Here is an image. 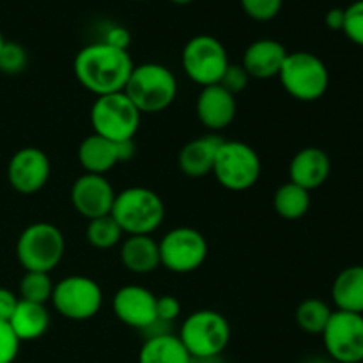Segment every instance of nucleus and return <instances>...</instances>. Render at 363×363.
Returning a JSON list of instances; mask_svg holds the SVG:
<instances>
[{"label": "nucleus", "instance_id": "nucleus-1", "mask_svg": "<svg viewBox=\"0 0 363 363\" xmlns=\"http://www.w3.org/2000/svg\"><path fill=\"white\" fill-rule=\"evenodd\" d=\"M135 64L128 50L106 43H92L77 53L73 62L78 84L96 98L123 92Z\"/></svg>", "mask_w": 363, "mask_h": 363}, {"label": "nucleus", "instance_id": "nucleus-2", "mask_svg": "<svg viewBox=\"0 0 363 363\" xmlns=\"http://www.w3.org/2000/svg\"><path fill=\"white\" fill-rule=\"evenodd\" d=\"M110 215L128 236H151L165 220V204L151 188L131 186L116 195Z\"/></svg>", "mask_w": 363, "mask_h": 363}, {"label": "nucleus", "instance_id": "nucleus-3", "mask_svg": "<svg viewBox=\"0 0 363 363\" xmlns=\"http://www.w3.org/2000/svg\"><path fill=\"white\" fill-rule=\"evenodd\" d=\"M124 94L140 113H158L169 108L177 96V78L167 66L145 62L131 71Z\"/></svg>", "mask_w": 363, "mask_h": 363}, {"label": "nucleus", "instance_id": "nucleus-4", "mask_svg": "<svg viewBox=\"0 0 363 363\" xmlns=\"http://www.w3.org/2000/svg\"><path fill=\"white\" fill-rule=\"evenodd\" d=\"M66 240L62 230L48 222L30 223L20 234L16 257L25 272L52 273L62 261Z\"/></svg>", "mask_w": 363, "mask_h": 363}, {"label": "nucleus", "instance_id": "nucleus-5", "mask_svg": "<svg viewBox=\"0 0 363 363\" xmlns=\"http://www.w3.org/2000/svg\"><path fill=\"white\" fill-rule=\"evenodd\" d=\"M279 78L291 98L305 103L321 99L330 87L328 67L311 52L287 53Z\"/></svg>", "mask_w": 363, "mask_h": 363}, {"label": "nucleus", "instance_id": "nucleus-6", "mask_svg": "<svg viewBox=\"0 0 363 363\" xmlns=\"http://www.w3.org/2000/svg\"><path fill=\"white\" fill-rule=\"evenodd\" d=\"M179 339L191 358L218 357L229 346L230 325L220 312L201 308L184 319Z\"/></svg>", "mask_w": 363, "mask_h": 363}, {"label": "nucleus", "instance_id": "nucleus-7", "mask_svg": "<svg viewBox=\"0 0 363 363\" xmlns=\"http://www.w3.org/2000/svg\"><path fill=\"white\" fill-rule=\"evenodd\" d=\"M142 113L123 92L99 96L92 103L91 126L96 135L112 142L133 140L140 128Z\"/></svg>", "mask_w": 363, "mask_h": 363}, {"label": "nucleus", "instance_id": "nucleus-8", "mask_svg": "<svg viewBox=\"0 0 363 363\" xmlns=\"http://www.w3.org/2000/svg\"><path fill=\"white\" fill-rule=\"evenodd\" d=\"M261 169V158L252 145L241 140H223L211 174L225 190L245 191L257 183Z\"/></svg>", "mask_w": 363, "mask_h": 363}, {"label": "nucleus", "instance_id": "nucleus-9", "mask_svg": "<svg viewBox=\"0 0 363 363\" xmlns=\"http://www.w3.org/2000/svg\"><path fill=\"white\" fill-rule=\"evenodd\" d=\"M181 62L188 78L201 87L220 84L230 64L222 41L208 34L195 35L184 45Z\"/></svg>", "mask_w": 363, "mask_h": 363}, {"label": "nucleus", "instance_id": "nucleus-10", "mask_svg": "<svg viewBox=\"0 0 363 363\" xmlns=\"http://www.w3.org/2000/svg\"><path fill=\"white\" fill-rule=\"evenodd\" d=\"M52 301L62 318L71 321H87L101 308L103 291L91 277L71 275L53 286Z\"/></svg>", "mask_w": 363, "mask_h": 363}, {"label": "nucleus", "instance_id": "nucleus-11", "mask_svg": "<svg viewBox=\"0 0 363 363\" xmlns=\"http://www.w3.org/2000/svg\"><path fill=\"white\" fill-rule=\"evenodd\" d=\"M158 245L162 266L179 275L201 268L209 254L208 240L197 229L186 225L169 230Z\"/></svg>", "mask_w": 363, "mask_h": 363}, {"label": "nucleus", "instance_id": "nucleus-12", "mask_svg": "<svg viewBox=\"0 0 363 363\" xmlns=\"http://www.w3.org/2000/svg\"><path fill=\"white\" fill-rule=\"evenodd\" d=\"M321 335L332 362L363 363V314L333 311Z\"/></svg>", "mask_w": 363, "mask_h": 363}, {"label": "nucleus", "instance_id": "nucleus-13", "mask_svg": "<svg viewBox=\"0 0 363 363\" xmlns=\"http://www.w3.org/2000/svg\"><path fill=\"white\" fill-rule=\"evenodd\" d=\"M52 174V163L45 151L38 147H23L16 151L7 165L9 184L23 195L38 194L46 186Z\"/></svg>", "mask_w": 363, "mask_h": 363}, {"label": "nucleus", "instance_id": "nucleus-14", "mask_svg": "<svg viewBox=\"0 0 363 363\" xmlns=\"http://www.w3.org/2000/svg\"><path fill=\"white\" fill-rule=\"evenodd\" d=\"M116 190L105 176L89 174L78 177L71 188V202L80 216L87 220L99 218L112 213Z\"/></svg>", "mask_w": 363, "mask_h": 363}, {"label": "nucleus", "instance_id": "nucleus-15", "mask_svg": "<svg viewBox=\"0 0 363 363\" xmlns=\"http://www.w3.org/2000/svg\"><path fill=\"white\" fill-rule=\"evenodd\" d=\"M156 300L158 296L145 287L124 286L113 294V314L123 325L145 332L158 321Z\"/></svg>", "mask_w": 363, "mask_h": 363}, {"label": "nucleus", "instance_id": "nucleus-16", "mask_svg": "<svg viewBox=\"0 0 363 363\" xmlns=\"http://www.w3.org/2000/svg\"><path fill=\"white\" fill-rule=\"evenodd\" d=\"M135 140L112 142L99 135H89L78 147V162L85 172L105 176L117 163L128 162L135 155Z\"/></svg>", "mask_w": 363, "mask_h": 363}, {"label": "nucleus", "instance_id": "nucleus-17", "mask_svg": "<svg viewBox=\"0 0 363 363\" xmlns=\"http://www.w3.org/2000/svg\"><path fill=\"white\" fill-rule=\"evenodd\" d=\"M195 110H197L199 121L206 130H209V133H220L236 119V96L225 91L220 84L208 85V87H202Z\"/></svg>", "mask_w": 363, "mask_h": 363}, {"label": "nucleus", "instance_id": "nucleus-18", "mask_svg": "<svg viewBox=\"0 0 363 363\" xmlns=\"http://www.w3.org/2000/svg\"><path fill=\"white\" fill-rule=\"evenodd\" d=\"M332 172V162L326 151L319 147H305L293 156L289 163V181L312 191L323 186Z\"/></svg>", "mask_w": 363, "mask_h": 363}, {"label": "nucleus", "instance_id": "nucleus-19", "mask_svg": "<svg viewBox=\"0 0 363 363\" xmlns=\"http://www.w3.org/2000/svg\"><path fill=\"white\" fill-rule=\"evenodd\" d=\"M287 53L289 52L282 43L275 39H259L245 50L241 66L250 74V78L268 80V78L279 77Z\"/></svg>", "mask_w": 363, "mask_h": 363}, {"label": "nucleus", "instance_id": "nucleus-20", "mask_svg": "<svg viewBox=\"0 0 363 363\" xmlns=\"http://www.w3.org/2000/svg\"><path fill=\"white\" fill-rule=\"evenodd\" d=\"M223 140L225 138L220 137V133H208L184 144L177 156L181 172L188 177H204L211 174L216 152Z\"/></svg>", "mask_w": 363, "mask_h": 363}, {"label": "nucleus", "instance_id": "nucleus-21", "mask_svg": "<svg viewBox=\"0 0 363 363\" xmlns=\"http://www.w3.org/2000/svg\"><path fill=\"white\" fill-rule=\"evenodd\" d=\"M121 262L135 275H147L162 266L158 241L152 236H128L121 245Z\"/></svg>", "mask_w": 363, "mask_h": 363}, {"label": "nucleus", "instance_id": "nucleus-22", "mask_svg": "<svg viewBox=\"0 0 363 363\" xmlns=\"http://www.w3.org/2000/svg\"><path fill=\"white\" fill-rule=\"evenodd\" d=\"M9 325L20 342L38 340L48 332L50 312L46 305L20 300L16 305V311L11 315Z\"/></svg>", "mask_w": 363, "mask_h": 363}, {"label": "nucleus", "instance_id": "nucleus-23", "mask_svg": "<svg viewBox=\"0 0 363 363\" xmlns=\"http://www.w3.org/2000/svg\"><path fill=\"white\" fill-rule=\"evenodd\" d=\"M332 298L337 311L363 314V266H347L337 275Z\"/></svg>", "mask_w": 363, "mask_h": 363}, {"label": "nucleus", "instance_id": "nucleus-24", "mask_svg": "<svg viewBox=\"0 0 363 363\" xmlns=\"http://www.w3.org/2000/svg\"><path fill=\"white\" fill-rule=\"evenodd\" d=\"M138 363H191V357L179 335L167 332L145 339L138 353Z\"/></svg>", "mask_w": 363, "mask_h": 363}, {"label": "nucleus", "instance_id": "nucleus-25", "mask_svg": "<svg viewBox=\"0 0 363 363\" xmlns=\"http://www.w3.org/2000/svg\"><path fill=\"white\" fill-rule=\"evenodd\" d=\"M273 208L277 215L286 220L303 218L311 209V191L289 181L275 191Z\"/></svg>", "mask_w": 363, "mask_h": 363}, {"label": "nucleus", "instance_id": "nucleus-26", "mask_svg": "<svg viewBox=\"0 0 363 363\" xmlns=\"http://www.w3.org/2000/svg\"><path fill=\"white\" fill-rule=\"evenodd\" d=\"M333 311L326 301L319 298H307L296 308V323L303 332L311 335H321L328 325Z\"/></svg>", "mask_w": 363, "mask_h": 363}, {"label": "nucleus", "instance_id": "nucleus-27", "mask_svg": "<svg viewBox=\"0 0 363 363\" xmlns=\"http://www.w3.org/2000/svg\"><path fill=\"white\" fill-rule=\"evenodd\" d=\"M85 236H87L91 247L98 248V250H108V248H113L121 243L124 233L112 215H105L89 220Z\"/></svg>", "mask_w": 363, "mask_h": 363}, {"label": "nucleus", "instance_id": "nucleus-28", "mask_svg": "<svg viewBox=\"0 0 363 363\" xmlns=\"http://www.w3.org/2000/svg\"><path fill=\"white\" fill-rule=\"evenodd\" d=\"M53 286L55 284L50 279V273L25 272L20 282V300L45 305L46 301L52 300Z\"/></svg>", "mask_w": 363, "mask_h": 363}, {"label": "nucleus", "instance_id": "nucleus-29", "mask_svg": "<svg viewBox=\"0 0 363 363\" xmlns=\"http://www.w3.org/2000/svg\"><path fill=\"white\" fill-rule=\"evenodd\" d=\"M28 57L20 43L6 41L0 50V71L4 74H18L27 67Z\"/></svg>", "mask_w": 363, "mask_h": 363}, {"label": "nucleus", "instance_id": "nucleus-30", "mask_svg": "<svg viewBox=\"0 0 363 363\" xmlns=\"http://www.w3.org/2000/svg\"><path fill=\"white\" fill-rule=\"evenodd\" d=\"M342 32L351 43L363 48V0H357L344 9Z\"/></svg>", "mask_w": 363, "mask_h": 363}, {"label": "nucleus", "instance_id": "nucleus-31", "mask_svg": "<svg viewBox=\"0 0 363 363\" xmlns=\"http://www.w3.org/2000/svg\"><path fill=\"white\" fill-rule=\"evenodd\" d=\"M245 13L255 21H269L280 13L284 0H240Z\"/></svg>", "mask_w": 363, "mask_h": 363}, {"label": "nucleus", "instance_id": "nucleus-32", "mask_svg": "<svg viewBox=\"0 0 363 363\" xmlns=\"http://www.w3.org/2000/svg\"><path fill=\"white\" fill-rule=\"evenodd\" d=\"M248 82H250V74L245 71V67L238 66V64H229L227 71L223 73L222 80H220V85H222L225 91H229L230 94H240L245 89L248 87Z\"/></svg>", "mask_w": 363, "mask_h": 363}, {"label": "nucleus", "instance_id": "nucleus-33", "mask_svg": "<svg viewBox=\"0 0 363 363\" xmlns=\"http://www.w3.org/2000/svg\"><path fill=\"white\" fill-rule=\"evenodd\" d=\"M20 344L9 323L0 321V363H13L16 360Z\"/></svg>", "mask_w": 363, "mask_h": 363}, {"label": "nucleus", "instance_id": "nucleus-34", "mask_svg": "<svg viewBox=\"0 0 363 363\" xmlns=\"http://www.w3.org/2000/svg\"><path fill=\"white\" fill-rule=\"evenodd\" d=\"M156 314H158V321L170 325V323L176 321L181 314V301L176 296H160L156 300Z\"/></svg>", "mask_w": 363, "mask_h": 363}, {"label": "nucleus", "instance_id": "nucleus-35", "mask_svg": "<svg viewBox=\"0 0 363 363\" xmlns=\"http://www.w3.org/2000/svg\"><path fill=\"white\" fill-rule=\"evenodd\" d=\"M18 301H20V298L13 291L6 289V287H0V321L9 323L11 315L16 311Z\"/></svg>", "mask_w": 363, "mask_h": 363}, {"label": "nucleus", "instance_id": "nucleus-36", "mask_svg": "<svg viewBox=\"0 0 363 363\" xmlns=\"http://www.w3.org/2000/svg\"><path fill=\"white\" fill-rule=\"evenodd\" d=\"M130 41H131L130 32H128L124 27H110L108 32H106L105 39H103V43H106V45H112L116 46V48H123V50H128Z\"/></svg>", "mask_w": 363, "mask_h": 363}, {"label": "nucleus", "instance_id": "nucleus-37", "mask_svg": "<svg viewBox=\"0 0 363 363\" xmlns=\"http://www.w3.org/2000/svg\"><path fill=\"white\" fill-rule=\"evenodd\" d=\"M325 21H326V27H328L330 30H342L344 9H340V7H333V9H330L328 13H326Z\"/></svg>", "mask_w": 363, "mask_h": 363}, {"label": "nucleus", "instance_id": "nucleus-38", "mask_svg": "<svg viewBox=\"0 0 363 363\" xmlns=\"http://www.w3.org/2000/svg\"><path fill=\"white\" fill-rule=\"evenodd\" d=\"M191 363H225L222 360V354L218 357H206V358H191Z\"/></svg>", "mask_w": 363, "mask_h": 363}, {"label": "nucleus", "instance_id": "nucleus-39", "mask_svg": "<svg viewBox=\"0 0 363 363\" xmlns=\"http://www.w3.org/2000/svg\"><path fill=\"white\" fill-rule=\"evenodd\" d=\"M305 363H335V362H332L330 360V358H321V357H312V358H308L307 362Z\"/></svg>", "mask_w": 363, "mask_h": 363}, {"label": "nucleus", "instance_id": "nucleus-40", "mask_svg": "<svg viewBox=\"0 0 363 363\" xmlns=\"http://www.w3.org/2000/svg\"><path fill=\"white\" fill-rule=\"evenodd\" d=\"M172 4H176V6H188V4H191L194 0H170Z\"/></svg>", "mask_w": 363, "mask_h": 363}, {"label": "nucleus", "instance_id": "nucleus-41", "mask_svg": "<svg viewBox=\"0 0 363 363\" xmlns=\"http://www.w3.org/2000/svg\"><path fill=\"white\" fill-rule=\"evenodd\" d=\"M4 43H6V39H4V35H2V32H0V50H2V46H4Z\"/></svg>", "mask_w": 363, "mask_h": 363}, {"label": "nucleus", "instance_id": "nucleus-42", "mask_svg": "<svg viewBox=\"0 0 363 363\" xmlns=\"http://www.w3.org/2000/svg\"><path fill=\"white\" fill-rule=\"evenodd\" d=\"M137 2H147V0H137Z\"/></svg>", "mask_w": 363, "mask_h": 363}]
</instances>
